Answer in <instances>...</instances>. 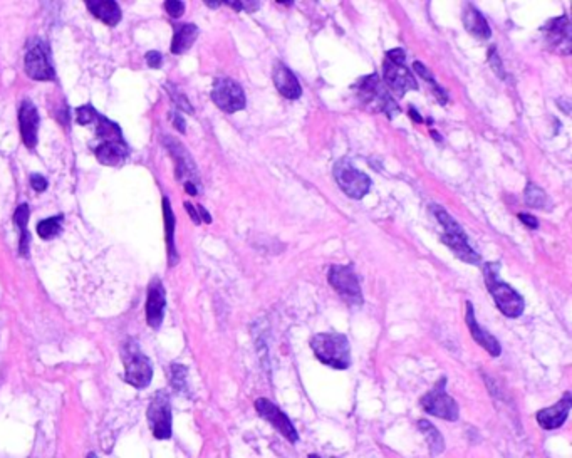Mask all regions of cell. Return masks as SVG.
Here are the masks:
<instances>
[{
	"label": "cell",
	"mask_w": 572,
	"mask_h": 458,
	"mask_svg": "<svg viewBox=\"0 0 572 458\" xmlns=\"http://www.w3.org/2000/svg\"><path fill=\"white\" fill-rule=\"evenodd\" d=\"M334 178L341 190L354 200L363 199L371 190V180L368 175L354 168L348 160H339L334 165Z\"/></svg>",
	"instance_id": "9"
},
{
	"label": "cell",
	"mask_w": 572,
	"mask_h": 458,
	"mask_svg": "<svg viewBox=\"0 0 572 458\" xmlns=\"http://www.w3.org/2000/svg\"><path fill=\"white\" fill-rule=\"evenodd\" d=\"M19 123H21V134L24 145L29 150H34L37 145V131H39V113L35 110L34 102L25 100L22 101L19 107Z\"/></svg>",
	"instance_id": "17"
},
{
	"label": "cell",
	"mask_w": 572,
	"mask_h": 458,
	"mask_svg": "<svg viewBox=\"0 0 572 458\" xmlns=\"http://www.w3.org/2000/svg\"><path fill=\"white\" fill-rule=\"evenodd\" d=\"M96 116H98V111L94 110L91 105L81 106V107H78V111H76V119H78L79 124L94 123Z\"/></svg>",
	"instance_id": "32"
},
{
	"label": "cell",
	"mask_w": 572,
	"mask_h": 458,
	"mask_svg": "<svg viewBox=\"0 0 572 458\" xmlns=\"http://www.w3.org/2000/svg\"><path fill=\"white\" fill-rule=\"evenodd\" d=\"M96 134L98 138H101L103 143L110 141V143H124L123 140V133H121L119 127L116 123H112L106 118V116L99 114L96 116Z\"/></svg>",
	"instance_id": "25"
},
{
	"label": "cell",
	"mask_w": 572,
	"mask_h": 458,
	"mask_svg": "<svg viewBox=\"0 0 572 458\" xmlns=\"http://www.w3.org/2000/svg\"><path fill=\"white\" fill-rule=\"evenodd\" d=\"M94 155H96L99 163L107 166H118L123 163L126 156H128V146H126L124 143L105 141L94 150Z\"/></svg>",
	"instance_id": "21"
},
{
	"label": "cell",
	"mask_w": 572,
	"mask_h": 458,
	"mask_svg": "<svg viewBox=\"0 0 572 458\" xmlns=\"http://www.w3.org/2000/svg\"><path fill=\"white\" fill-rule=\"evenodd\" d=\"M327 282L351 307L363 304L361 286L351 266H332L327 272Z\"/></svg>",
	"instance_id": "6"
},
{
	"label": "cell",
	"mask_w": 572,
	"mask_h": 458,
	"mask_svg": "<svg viewBox=\"0 0 572 458\" xmlns=\"http://www.w3.org/2000/svg\"><path fill=\"white\" fill-rule=\"evenodd\" d=\"M25 73L35 81H51L56 76L51 61V49L42 39H33L27 42Z\"/></svg>",
	"instance_id": "8"
},
{
	"label": "cell",
	"mask_w": 572,
	"mask_h": 458,
	"mask_svg": "<svg viewBox=\"0 0 572 458\" xmlns=\"http://www.w3.org/2000/svg\"><path fill=\"white\" fill-rule=\"evenodd\" d=\"M165 8H166V12H168L170 16L173 17V19H178V17L183 16L185 4L178 2V0H166Z\"/></svg>",
	"instance_id": "35"
},
{
	"label": "cell",
	"mask_w": 572,
	"mask_h": 458,
	"mask_svg": "<svg viewBox=\"0 0 572 458\" xmlns=\"http://www.w3.org/2000/svg\"><path fill=\"white\" fill-rule=\"evenodd\" d=\"M463 25H465L468 33L480 39H489L492 35V30H490L485 17L472 4H467L465 11H463Z\"/></svg>",
	"instance_id": "22"
},
{
	"label": "cell",
	"mask_w": 572,
	"mask_h": 458,
	"mask_svg": "<svg viewBox=\"0 0 572 458\" xmlns=\"http://www.w3.org/2000/svg\"><path fill=\"white\" fill-rule=\"evenodd\" d=\"M255 410L259 411V415L269 421L274 428L277 430L279 433H282L284 437L289 440L291 443H296L299 440V433L292 425V421L289 420V416L284 413L281 408L274 405L272 401L267 398H259L255 401Z\"/></svg>",
	"instance_id": "13"
},
{
	"label": "cell",
	"mask_w": 572,
	"mask_h": 458,
	"mask_svg": "<svg viewBox=\"0 0 572 458\" xmlns=\"http://www.w3.org/2000/svg\"><path fill=\"white\" fill-rule=\"evenodd\" d=\"M409 118H413V121H416V123H423V118L416 113L414 107H409Z\"/></svg>",
	"instance_id": "44"
},
{
	"label": "cell",
	"mask_w": 572,
	"mask_h": 458,
	"mask_svg": "<svg viewBox=\"0 0 572 458\" xmlns=\"http://www.w3.org/2000/svg\"><path fill=\"white\" fill-rule=\"evenodd\" d=\"M274 84H276L277 91L282 94L287 100H299L303 94V88H300L299 81H297L296 74L282 62H276L274 64Z\"/></svg>",
	"instance_id": "19"
},
{
	"label": "cell",
	"mask_w": 572,
	"mask_h": 458,
	"mask_svg": "<svg viewBox=\"0 0 572 458\" xmlns=\"http://www.w3.org/2000/svg\"><path fill=\"white\" fill-rule=\"evenodd\" d=\"M124 381L128 384L134 386V388L143 389L146 388L148 384L151 383L153 378V368L151 361L148 359L145 354L139 353L138 346H129L124 351Z\"/></svg>",
	"instance_id": "11"
},
{
	"label": "cell",
	"mask_w": 572,
	"mask_h": 458,
	"mask_svg": "<svg viewBox=\"0 0 572 458\" xmlns=\"http://www.w3.org/2000/svg\"><path fill=\"white\" fill-rule=\"evenodd\" d=\"M431 212H433L441 228H443L441 242H443V244L447 245L458 259L463 260V262L474 264V266L480 264V255L472 249L470 244H468L467 233L462 228L460 223L455 222V218L450 217L447 210H443L438 205H431Z\"/></svg>",
	"instance_id": "2"
},
{
	"label": "cell",
	"mask_w": 572,
	"mask_h": 458,
	"mask_svg": "<svg viewBox=\"0 0 572 458\" xmlns=\"http://www.w3.org/2000/svg\"><path fill=\"white\" fill-rule=\"evenodd\" d=\"M445 386H447V378L443 376L435 384V388L421 398V408L428 415L438 416V418L447 421H457L458 415H460V408H458L457 401L447 393Z\"/></svg>",
	"instance_id": "7"
},
{
	"label": "cell",
	"mask_w": 572,
	"mask_h": 458,
	"mask_svg": "<svg viewBox=\"0 0 572 458\" xmlns=\"http://www.w3.org/2000/svg\"><path fill=\"white\" fill-rule=\"evenodd\" d=\"M354 89L358 91L359 100L368 107H371V110L383 111L390 119L395 118L396 114H399V106L390 96L388 91L385 89V84L381 83L376 74L364 76V78L356 83Z\"/></svg>",
	"instance_id": "5"
},
{
	"label": "cell",
	"mask_w": 572,
	"mask_h": 458,
	"mask_svg": "<svg viewBox=\"0 0 572 458\" xmlns=\"http://www.w3.org/2000/svg\"><path fill=\"white\" fill-rule=\"evenodd\" d=\"M171 118H173L175 128H177L180 133H185V131H187V128H185V119L182 118V114H180L178 111H173V113H171Z\"/></svg>",
	"instance_id": "40"
},
{
	"label": "cell",
	"mask_w": 572,
	"mask_h": 458,
	"mask_svg": "<svg viewBox=\"0 0 572 458\" xmlns=\"http://www.w3.org/2000/svg\"><path fill=\"white\" fill-rule=\"evenodd\" d=\"M211 100L225 113H237L245 107L244 89L230 78H218L211 88Z\"/></svg>",
	"instance_id": "10"
},
{
	"label": "cell",
	"mask_w": 572,
	"mask_h": 458,
	"mask_svg": "<svg viewBox=\"0 0 572 458\" xmlns=\"http://www.w3.org/2000/svg\"><path fill=\"white\" fill-rule=\"evenodd\" d=\"M489 62H490V66H492V69L500 76V78H506V74H503L502 61H500V57L497 56V52H495V49H490Z\"/></svg>",
	"instance_id": "36"
},
{
	"label": "cell",
	"mask_w": 572,
	"mask_h": 458,
	"mask_svg": "<svg viewBox=\"0 0 572 458\" xmlns=\"http://www.w3.org/2000/svg\"><path fill=\"white\" fill-rule=\"evenodd\" d=\"M407 56H404L403 49L396 47L386 52L385 61H383V78L388 88L393 91L396 96H404L408 91H414L418 89L416 79L413 78L409 67L404 64Z\"/></svg>",
	"instance_id": "4"
},
{
	"label": "cell",
	"mask_w": 572,
	"mask_h": 458,
	"mask_svg": "<svg viewBox=\"0 0 572 458\" xmlns=\"http://www.w3.org/2000/svg\"><path fill=\"white\" fill-rule=\"evenodd\" d=\"M465 321H467L468 329H470L472 338H474L489 354H492V356H500V353H502L500 343L494 338L492 334H490V332L481 329V326L477 322V319H475V311H474V305H472V303H467Z\"/></svg>",
	"instance_id": "20"
},
{
	"label": "cell",
	"mask_w": 572,
	"mask_h": 458,
	"mask_svg": "<svg viewBox=\"0 0 572 458\" xmlns=\"http://www.w3.org/2000/svg\"><path fill=\"white\" fill-rule=\"evenodd\" d=\"M418 428H420V432L425 435L428 447H430V452L433 453V455H440V453L445 450V442L438 430H436L428 420L418 421Z\"/></svg>",
	"instance_id": "27"
},
{
	"label": "cell",
	"mask_w": 572,
	"mask_h": 458,
	"mask_svg": "<svg viewBox=\"0 0 572 458\" xmlns=\"http://www.w3.org/2000/svg\"><path fill=\"white\" fill-rule=\"evenodd\" d=\"M161 61H163V57H161V54L158 51H150L146 54V62L151 69H160Z\"/></svg>",
	"instance_id": "38"
},
{
	"label": "cell",
	"mask_w": 572,
	"mask_h": 458,
	"mask_svg": "<svg viewBox=\"0 0 572 458\" xmlns=\"http://www.w3.org/2000/svg\"><path fill=\"white\" fill-rule=\"evenodd\" d=\"M572 408V394L569 392L564 393L561 401H557L554 406H549L546 410H540L537 413V423L546 430H557L564 425V421L569 416Z\"/></svg>",
	"instance_id": "16"
},
{
	"label": "cell",
	"mask_w": 572,
	"mask_h": 458,
	"mask_svg": "<svg viewBox=\"0 0 572 458\" xmlns=\"http://www.w3.org/2000/svg\"><path fill=\"white\" fill-rule=\"evenodd\" d=\"M542 33L544 37H546V44L549 46V49H552L554 52L569 56L572 44V30L571 22L566 16L549 20L547 24L544 25Z\"/></svg>",
	"instance_id": "14"
},
{
	"label": "cell",
	"mask_w": 572,
	"mask_h": 458,
	"mask_svg": "<svg viewBox=\"0 0 572 458\" xmlns=\"http://www.w3.org/2000/svg\"><path fill=\"white\" fill-rule=\"evenodd\" d=\"M519 220L524 223V225H527L529 228H534V230L539 227L537 218L532 217V215H529V213H519Z\"/></svg>",
	"instance_id": "39"
},
{
	"label": "cell",
	"mask_w": 572,
	"mask_h": 458,
	"mask_svg": "<svg viewBox=\"0 0 572 458\" xmlns=\"http://www.w3.org/2000/svg\"><path fill=\"white\" fill-rule=\"evenodd\" d=\"M165 145L168 148L171 156L175 158V163H177V177L180 180L185 178V183H197V168L195 163H193L192 156L188 155V151L185 150V146L177 140H171L170 136L165 138Z\"/></svg>",
	"instance_id": "18"
},
{
	"label": "cell",
	"mask_w": 572,
	"mask_h": 458,
	"mask_svg": "<svg viewBox=\"0 0 572 458\" xmlns=\"http://www.w3.org/2000/svg\"><path fill=\"white\" fill-rule=\"evenodd\" d=\"M148 423L155 438L168 440L171 437V403L166 392H156L148 406Z\"/></svg>",
	"instance_id": "12"
},
{
	"label": "cell",
	"mask_w": 572,
	"mask_h": 458,
	"mask_svg": "<svg viewBox=\"0 0 572 458\" xmlns=\"http://www.w3.org/2000/svg\"><path fill=\"white\" fill-rule=\"evenodd\" d=\"M185 209H187V212L190 213V217H192L193 222H195L197 225H198V223H200L202 220H200V215H198V212H197V209H195V206H193V205L190 204V201H185Z\"/></svg>",
	"instance_id": "41"
},
{
	"label": "cell",
	"mask_w": 572,
	"mask_h": 458,
	"mask_svg": "<svg viewBox=\"0 0 572 458\" xmlns=\"http://www.w3.org/2000/svg\"><path fill=\"white\" fill-rule=\"evenodd\" d=\"M62 228V215H57V217H51L42 220V222L37 223V233L42 239H54L56 235H59Z\"/></svg>",
	"instance_id": "30"
},
{
	"label": "cell",
	"mask_w": 572,
	"mask_h": 458,
	"mask_svg": "<svg viewBox=\"0 0 572 458\" xmlns=\"http://www.w3.org/2000/svg\"><path fill=\"white\" fill-rule=\"evenodd\" d=\"M498 264H487L484 269L485 284H487L489 293L500 309V312L507 317H519L524 312V299L517 293L513 287H510L507 282H502L498 279Z\"/></svg>",
	"instance_id": "3"
},
{
	"label": "cell",
	"mask_w": 572,
	"mask_h": 458,
	"mask_svg": "<svg viewBox=\"0 0 572 458\" xmlns=\"http://www.w3.org/2000/svg\"><path fill=\"white\" fill-rule=\"evenodd\" d=\"M197 212H198V215H200V218H204L206 223H210L211 222V215L206 212V210L204 209V206L202 205H197Z\"/></svg>",
	"instance_id": "42"
},
{
	"label": "cell",
	"mask_w": 572,
	"mask_h": 458,
	"mask_svg": "<svg viewBox=\"0 0 572 458\" xmlns=\"http://www.w3.org/2000/svg\"><path fill=\"white\" fill-rule=\"evenodd\" d=\"M309 458H321V457H319V455H316V453H310V455H309Z\"/></svg>",
	"instance_id": "45"
},
{
	"label": "cell",
	"mask_w": 572,
	"mask_h": 458,
	"mask_svg": "<svg viewBox=\"0 0 572 458\" xmlns=\"http://www.w3.org/2000/svg\"><path fill=\"white\" fill-rule=\"evenodd\" d=\"M30 185H33V188L35 192H44L47 188V180L42 177V175H37V173H34L33 177H30Z\"/></svg>",
	"instance_id": "37"
},
{
	"label": "cell",
	"mask_w": 572,
	"mask_h": 458,
	"mask_svg": "<svg viewBox=\"0 0 572 458\" xmlns=\"http://www.w3.org/2000/svg\"><path fill=\"white\" fill-rule=\"evenodd\" d=\"M163 217H165V225H166V242H168V252H170V266H173L178 260V254L175 252V218L173 212H171L170 200L163 199Z\"/></svg>",
	"instance_id": "28"
},
{
	"label": "cell",
	"mask_w": 572,
	"mask_h": 458,
	"mask_svg": "<svg viewBox=\"0 0 572 458\" xmlns=\"http://www.w3.org/2000/svg\"><path fill=\"white\" fill-rule=\"evenodd\" d=\"M168 91H170L171 100H173V102H177V106L180 107V110L187 111V113H193V107H192L190 102L187 101L185 94L180 93L177 88H171V86H168Z\"/></svg>",
	"instance_id": "34"
},
{
	"label": "cell",
	"mask_w": 572,
	"mask_h": 458,
	"mask_svg": "<svg viewBox=\"0 0 572 458\" xmlns=\"http://www.w3.org/2000/svg\"><path fill=\"white\" fill-rule=\"evenodd\" d=\"M198 37V27L195 24H183L175 30L173 42H171V52L183 54L193 46Z\"/></svg>",
	"instance_id": "24"
},
{
	"label": "cell",
	"mask_w": 572,
	"mask_h": 458,
	"mask_svg": "<svg viewBox=\"0 0 572 458\" xmlns=\"http://www.w3.org/2000/svg\"><path fill=\"white\" fill-rule=\"evenodd\" d=\"M29 215H30V210H29V205H27V204H21L19 209H17L16 213H13V222H16V225L21 228V233L27 232V222H29Z\"/></svg>",
	"instance_id": "33"
},
{
	"label": "cell",
	"mask_w": 572,
	"mask_h": 458,
	"mask_svg": "<svg viewBox=\"0 0 572 458\" xmlns=\"http://www.w3.org/2000/svg\"><path fill=\"white\" fill-rule=\"evenodd\" d=\"M310 348L322 365L334 370H348L351 365V346L344 334L321 332L310 339Z\"/></svg>",
	"instance_id": "1"
},
{
	"label": "cell",
	"mask_w": 572,
	"mask_h": 458,
	"mask_svg": "<svg viewBox=\"0 0 572 458\" xmlns=\"http://www.w3.org/2000/svg\"><path fill=\"white\" fill-rule=\"evenodd\" d=\"M524 199H525V204L529 206H532V209H539V210H551L552 209V201H551V199H549V195L542 190V188L535 185V183H529V185L525 187Z\"/></svg>",
	"instance_id": "26"
},
{
	"label": "cell",
	"mask_w": 572,
	"mask_h": 458,
	"mask_svg": "<svg viewBox=\"0 0 572 458\" xmlns=\"http://www.w3.org/2000/svg\"><path fill=\"white\" fill-rule=\"evenodd\" d=\"M413 69L416 71V73L420 74L423 79L430 83L431 89H433V94L436 96V100H438V101L441 102V105H447V101H448V94H447V91H445V89H441L440 84L435 81L433 74H431L430 71H428V67L423 66L421 62L416 61V62H414V64H413Z\"/></svg>",
	"instance_id": "29"
},
{
	"label": "cell",
	"mask_w": 572,
	"mask_h": 458,
	"mask_svg": "<svg viewBox=\"0 0 572 458\" xmlns=\"http://www.w3.org/2000/svg\"><path fill=\"white\" fill-rule=\"evenodd\" d=\"M185 190H187V193H190V195H197L198 193V188L195 183H190V182L185 183Z\"/></svg>",
	"instance_id": "43"
},
{
	"label": "cell",
	"mask_w": 572,
	"mask_h": 458,
	"mask_svg": "<svg viewBox=\"0 0 572 458\" xmlns=\"http://www.w3.org/2000/svg\"><path fill=\"white\" fill-rule=\"evenodd\" d=\"M187 372L188 370L182 365L171 366V386H173L177 392H183V389L187 388Z\"/></svg>",
	"instance_id": "31"
},
{
	"label": "cell",
	"mask_w": 572,
	"mask_h": 458,
	"mask_svg": "<svg viewBox=\"0 0 572 458\" xmlns=\"http://www.w3.org/2000/svg\"><path fill=\"white\" fill-rule=\"evenodd\" d=\"M86 4H88V8L93 16H96L107 25H116L121 20V8L112 0H96V2L88 0Z\"/></svg>",
	"instance_id": "23"
},
{
	"label": "cell",
	"mask_w": 572,
	"mask_h": 458,
	"mask_svg": "<svg viewBox=\"0 0 572 458\" xmlns=\"http://www.w3.org/2000/svg\"><path fill=\"white\" fill-rule=\"evenodd\" d=\"M166 307V295L165 287L158 279H155L148 287V299H146V322L153 329H158L163 322Z\"/></svg>",
	"instance_id": "15"
}]
</instances>
